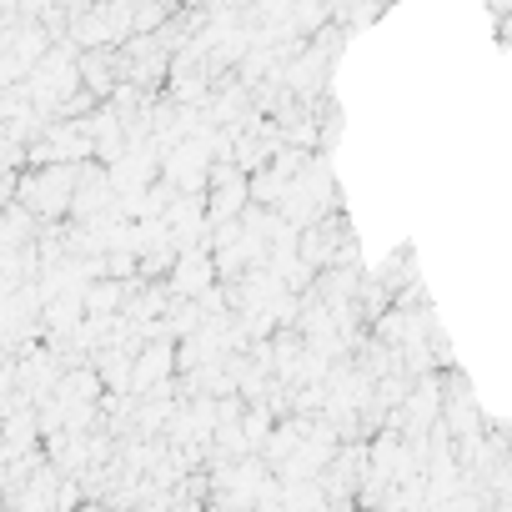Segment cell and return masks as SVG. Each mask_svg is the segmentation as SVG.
<instances>
[{
	"instance_id": "6da1fadb",
	"label": "cell",
	"mask_w": 512,
	"mask_h": 512,
	"mask_svg": "<svg viewBox=\"0 0 512 512\" xmlns=\"http://www.w3.org/2000/svg\"><path fill=\"white\" fill-rule=\"evenodd\" d=\"M76 181H81V161H51V166H31V176L16 186L11 201H26L46 226H56L61 216L76 211Z\"/></svg>"
},
{
	"instance_id": "7a4b0ae2",
	"label": "cell",
	"mask_w": 512,
	"mask_h": 512,
	"mask_svg": "<svg viewBox=\"0 0 512 512\" xmlns=\"http://www.w3.org/2000/svg\"><path fill=\"white\" fill-rule=\"evenodd\" d=\"M216 282H221V272H216V251L211 246H186L176 256V267L166 272V287H171L176 302L181 297H206Z\"/></svg>"
},
{
	"instance_id": "3957f363",
	"label": "cell",
	"mask_w": 512,
	"mask_h": 512,
	"mask_svg": "<svg viewBox=\"0 0 512 512\" xmlns=\"http://www.w3.org/2000/svg\"><path fill=\"white\" fill-rule=\"evenodd\" d=\"M171 21V0H141L136 6V31H161Z\"/></svg>"
}]
</instances>
